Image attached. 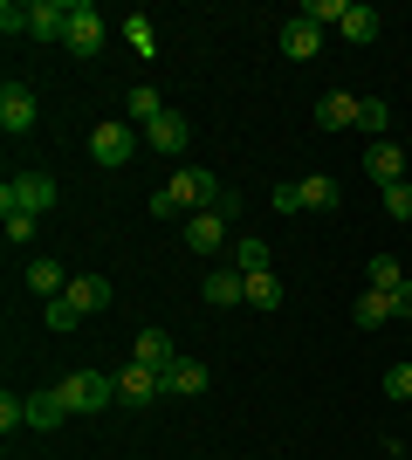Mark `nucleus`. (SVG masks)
I'll list each match as a JSON object with an SVG mask.
<instances>
[{
    "label": "nucleus",
    "instance_id": "5701e85b",
    "mask_svg": "<svg viewBox=\"0 0 412 460\" xmlns=\"http://www.w3.org/2000/svg\"><path fill=\"white\" fill-rule=\"evenodd\" d=\"M124 111H131V124H145V131H152L158 117H165V96H158L152 83H137V90H131V103H124Z\"/></svg>",
    "mask_w": 412,
    "mask_h": 460
},
{
    "label": "nucleus",
    "instance_id": "ddd939ff",
    "mask_svg": "<svg viewBox=\"0 0 412 460\" xmlns=\"http://www.w3.org/2000/svg\"><path fill=\"white\" fill-rule=\"evenodd\" d=\"M316 49H323V28H316V21H302V14L282 21V56L289 62H310Z\"/></svg>",
    "mask_w": 412,
    "mask_h": 460
},
{
    "label": "nucleus",
    "instance_id": "4468645a",
    "mask_svg": "<svg viewBox=\"0 0 412 460\" xmlns=\"http://www.w3.org/2000/svg\"><path fill=\"white\" fill-rule=\"evenodd\" d=\"M199 296H206L214 309H234V303H248V275H241V269H214Z\"/></svg>",
    "mask_w": 412,
    "mask_h": 460
},
{
    "label": "nucleus",
    "instance_id": "4be33fe9",
    "mask_svg": "<svg viewBox=\"0 0 412 460\" xmlns=\"http://www.w3.org/2000/svg\"><path fill=\"white\" fill-rule=\"evenodd\" d=\"M385 316H392V296H385V288H364V296L351 303V323L357 330H378Z\"/></svg>",
    "mask_w": 412,
    "mask_h": 460
},
{
    "label": "nucleus",
    "instance_id": "20e7f679",
    "mask_svg": "<svg viewBox=\"0 0 412 460\" xmlns=\"http://www.w3.org/2000/svg\"><path fill=\"white\" fill-rule=\"evenodd\" d=\"M62 49H69L76 62L103 56V14L90 7V0H69V35H62Z\"/></svg>",
    "mask_w": 412,
    "mask_h": 460
},
{
    "label": "nucleus",
    "instance_id": "c85d7f7f",
    "mask_svg": "<svg viewBox=\"0 0 412 460\" xmlns=\"http://www.w3.org/2000/svg\"><path fill=\"white\" fill-rule=\"evenodd\" d=\"M385 213H392V220H412V186H406V179L385 186Z\"/></svg>",
    "mask_w": 412,
    "mask_h": 460
},
{
    "label": "nucleus",
    "instance_id": "6e6552de",
    "mask_svg": "<svg viewBox=\"0 0 412 460\" xmlns=\"http://www.w3.org/2000/svg\"><path fill=\"white\" fill-rule=\"evenodd\" d=\"M406 145H399V137H372V145H364V172L378 179V186H399V179H406Z\"/></svg>",
    "mask_w": 412,
    "mask_h": 460
},
{
    "label": "nucleus",
    "instance_id": "f03ea898",
    "mask_svg": "<svg viewBox=\"0 0 412 460\" xmlns=\"http://www.w3.org/2000/svg\"><path fill=\"white\" fill-rule=\"evenodd\" d=\"M56 199L62 192H56L48 172H14L7 186H0V213H35L41 220V213H56Z\"/></svg>",
    "mask_w": 412,
    "mask_h": 460
},
{
    "label": "nucleus",
    "instance_id": "7c9ffc66",
    "mask_svg": "<svg viewBox=\"0 0 412 460\" xmlns=\"http://www.w3.org/2000/svg\"><path fill=\"white\" fill-rule=\"evenodd\" d=\"M385 399H412V365H392V371H385Z\"/></svg>",
    "mask_w": 412,
    "mask_h": 460
},
{
    "label": "nucleus",
    "instance_id": "f257e3e1",
    "mask_svg": "<svg viewBox=\"0 0 412 460\" xmlns=\"http://www.w3.org/2000/svg\"><path fill=\"white\" fill-rule=\"evenodd\" d=\"M214 192H220V179L206 172V165H179V172L152 192V213L158 220H193L199 207H214Z\"/></svg>",
    "mask_w": 412,
    "mask_h": 460
},
{
    "label": "nucleus",
    "instance_id": "b1692460",
    "mask_svg": "<svg viewBox=\"0 0 412 460\" xmlns=\"http://www.w3.org/2000/svg\"><path fill=\"white\" fill-rule=\"evenodd\" d=\"M268 261H275L268 241H234V269L241 275H268Z\"/></svg>",
    "mask_w": 412,
    "mask_h": 460
},
{
    "label": "nucleus",
    "instance_id": "f8f14e48",
    "mask_svg": "<svg viewBox=\"0 0 412 460\" xmlns=\"http://www.w3.org/2000/svg\"><path fill=\"white\" fill-rule=\"evenodd\" d=\"M357 117H364V103H357L351 90H330L316 103V124H323V131H357Z\"/></svg>",
    "mask_w": 412,
    "mask_h": 460
},
{
    "label": "nucleus",
    "instance_id": "f704fd0d",
    "mask_svg": "<svg viewBox=\"0 0 412 460\" xmlns=\"http://www.w3.org/2000/svg\"><path fill=\"white\" fill-rule=\"evenodd\" d=\"M275 213H302V186H275Z\"/></svg>",
    "mask_w": 412,
    "mask_h": 460
},
{
    "label": "nucleus",
    "instance_id": "f3484780",
    "mask_svg": "<svg viewBox=\"0 0 412 460\" xmlns=\"http://www.w3.org/2000/svg\"><path fill=\"white\" fill-rule=\"evenodd\" d=\"M131 358H137V365H152V371H165V365H172V358H179V344H172V337H165V330H137Z\"/></svg>",
    "mask_w": 412,
    "mask_h": 460
},
{
    "label": "nucleus",
    "instance_id": "a878e982",
    "mask_svg": "<svg viewBox=\"0 0 412 460\" xmlns=\"http://www.w3.org/2000/svg\"><path fill=\"white\" fill-rule=\"evenodd\" d=\"M344 7H351V0H302L295 14H302V21H316V28H337V21H344Z\"/></svg>",
    "mask_w": 412,
    "mask_h": 460
},
{
    "label": "nucleus",
    "instance_id": "e433bc0d",
    "mask_svg": "<svg viewBox=\"0 0 412 460\" xmlns=\"http://www.w3.org/2000/svg\"><path fill=\"white\" fill-rule=\"evenodd\" d=\"M406 158H412V145H406Z\"/></svg>",
    "mask_w": 412,
    "mask_h": 460
},
{
    "label": "nucleus",
    "instance_id": "0eeeda50",
    "mask_svg": "<svg viewBox=\"0 0 412 460\" xmlns=\"http://www.w3.org/2000/svg\"><path fill=\"white\" fill-rule=\"evenodd\" d=\"M35 117H41V103H35L28 83H7V90H0V131L28 137V131H35Z\"/></svg>",
    "mask_w": 412,
    "mask_h": 460
},
{
    "label": "nucleus",
    "instance_id": "9d476101",
    "mask_svg": "<svg viewBox=\"0 0 412 460\" xmlns=\"http://www.w3.org/2000/svg\"><path fill=\"white\" fill-rule=\"evenodd\" d=\"M158 392H165V378H158L152 365H137V358H131V365L118 371V405H152Z\"/></svg>",
    "mask_w": 412,
    "mask_h": 460
},
{
    "label": "nucleus",
    "instance_id": "9b49d317",
    "mask_svg": "<svg viewBox=\"0 0 412 460\" xmlns=\"http://www.w3.org/2000/svg\"><path fill=\"white\" fill-rule=\"evenodd\" d=\"M28 35L35 41H62L69 35V0H28Z\"/></svg>",
    "mask_w": 412,
    "mask_h": 460
},
{
    "label": "nucleus",
    "instance_id": "7ed1b4c3",
    "mask_svg": "<svg viewBox=\"0 0 412 460\" xmlns=\"http://www.w3.org/2000/svg\"><path fill=\"white\" fill-rule=\"evenodd\" d=\"M56 392H62L69 412H103V405H118V378H110V371H69Z\"/></svg>",
    "mask_w": 412,
    "mask_h": 460
},
{
    "label": "nucleus",
    "instance_id": "dca6fc26",
    "mask_svg": "<svg viewBox=\"0 0 412 460\" xmlns=\"http://www.w3.org/2000/svg\"><path fill=\"white\" fill-rule=\"evenodd\" d=\"M295 186H302V213H337V199H344V186L330 172H310V179H295Z\"/></svg>",
    "mask_w": 412,
    "mask_h": 460
},
{
    "label": "nucleus",
    "instance_id": "393cba45",
    "mask_svg": "<svg viewBox=\"0 0 412 460\" xmlns=\"http://www.w3.org/2000/svg\"><path fill=\"white\" fill-rule=\"evenodd\" d=\"M248 303H255V309H282V282H275V269L248 275Z\"/></svg>",
    "mask_w": 412,
    "mask_h": 460
},
{
    "label": "nucleus",
    "instance_id": "bb28decb",
    "mask_svg": "<svg viewBox=\"0 0 412 460\" xmlns=\"http://www.w3.org/2000/svg\"><path fill=\"white\" fill-rule=\"evenodd\" d=\"M364 275H372V288H399V282H406L392 254H372V269H364Z\"/></svg>",
    "mask_w": 412,
    "mask_h": 460
},
{
    "label": "nucleus",
    "instance_id": "2f4dec72",
    "mask_svg": "<svg viewBox=\"0 0 412 460\" xmlns=\"http://www.w3.org/2000/svg\"><path fill=\"white\" fill-rule=\"evenodd\" d=\"M0 28H7V35H28V0H7V7H0Z\"/></svg>",
    "mask_w": 412,
    "mask_h": 460
},
{
    "label": "nucleus",
    "instance_id": "39448f33",
    "mask_svg": "<svg viewBox=\"0 0 412 460\" xmlns=\"http://www.w3.org/2000/svg\"><path fill=\"white\" fill-rule=\"evenodd\" d=\"M90 158H97L103 172H124L137 158V131L131 124H97V131H90Z\"/></svg>",
    "mask_w": 412,
    "mask_h": 460
},
{
    "label": "nucleus",
    "instance_id": "473e14b6",
    "mask_svg": "<svg viewBox=\"0 0 412 460\" xmlns=\"http://www.w3.org/2000/svg\"><path fill=\"white\" fill-rule=\"evenodd\" d=\"M385 124H392V111H385L378 96H364V117H357V131H385Z\"/></svg>",
    "mask_w": 412,
    "mask_h": 460
},
{
    "label": "nucleus",
    "instance_id": "6ab92c4d",
    "mask_svg": "<svg viewBox=\"0 0 412 460\" xmlns=\"http://www.w3.org/2000/svg\"><path fill=\"white\" fill-rule=\"evenodd\" d=\"M62 420H69L62 392H28V426H35V433H56Z\"/></svg>",
    "mask_w": 412,
    "mask_h": 460
},
{
    "label": "nucleus",
    "instance_id": "2eb2a0df",
    "mask_svg": "<svg viewBox=\"0 0 412 460\" xmlns=\"http://www.w3.org/2000/svg\"><path fill=\"white\" fill-rule=\"evenodd\" d=\"M28 288H35V296H48V303H56V296H69V275H62L56 254H35V261H28Z\"/></svg>",
    "mask_w": 412,
    "mask_h": 460
},
{
    "label": "nucleus",
    "instance_id": "a211bd4d",
    "mask_svg": "<svg viewBox=\"0 0 412 460\" xmlns=\"http://www.w3.org/2000/svg\"><path fill=\"white\" fill-rule=\"evenodd\" d=\"M186 137H193V124H186L179 111H165L152 131H145V145H152V152H186Z\"/></svg>",
    "mask_w": 412,
    "mask_h": 460
},
{
    "label": "nucleus",
    "instance_id": "72a5a7b5",
    "mask_svg": "<svg viewBox=\"0 0 412 460\" xmlns=\"http://www.w3.org/2000/svg\"><path fill=\"white\" fill-rule=\"evenodd\" d=\"M35 234H41L35 213H7V241H35Z\"/></svg>",
    "mask_w": 412,
    "mask_h": 460
},
{
    "label": "nucleus",
    "instance_id": "c9c22d12",
    "mask_svg": "<svg viewBox=\"0 0 412 460\" xmlns=\"http://www.w3.org/2000/svg\"><path fill=\"white\" fill-rule=\"evenodd\" d=\"M392 296V316H412V282H399V288H385Z\"/></svg>",
    "mask_w": 412,
    "mask_h": 460
},
{
    "label": "nucleus",
    "instance_id": "412c9836",
    "mask_svg": "<svg viewBox=\"0 0 412 460\" xmlns=\"http://www.w3.org/2000/svg\"><path fill=\"white\" fill-rule=\"evenodd\" d=\"M69 303H76L83 316H97V309H110V282H103V275H76V282H69Z\"/></svg>",
    "mask_w": 412,
    "mask_h": 460
},
{
    "label": "nucleus",
    "instance_id": "1a4fd4ad",
    "mask_svg": "<svg viewBox=\"0 0 412 460\" xmlns=\"http://www.w3.org/2000/svg\"><path fill=\"white\" fill-rule=\"evenodd\" d=\"M158 378H165V399H199V392L214 385V371L199 365V358H172V365L158 371Z\"/></svg>",
    "mask_w": 412,
    "mask_h": 460
},
{
    "label": "nucleus",
    "instance_id": "aec40b11",
    "mask_svg": "<svg viewBox=\"0 0 412 460\" xmlns=\"http://www.w3.org/2000/svg\"><path fill=\"white\" fill-rule=\"evenodd\" d=\"M337 28H344V41H351V49H364V41H378V7H364V0H351Z\"/></svg>",
    "mask_w": 412,
    "mask_h": 460
},
{
    "label": "nucleus",
    "instance_id": "423d86ee",
    "mask_svg": "<svg viewBox=\"0 0 412 460\" xmlns=\"http://www.w3.org/2000/svg\"><path fill=\"white\" fill-rule=\"evenodd\" d=\"M227 234H234V213L199 207L193 220H186V248H193V254H220V248H227Z\"/></svg>",
    "mask_w": 412,
    "mask_h": 460
},
{
    "label": "nucleus",
    "instance_id": "c756f323",
    "mask_svg": "<svg viewBox=\"0 0 412 460\" xmlns=\"http://www.w3.org/2000/svg\"><path fill=\"white\" fill-rule=\"evenodd\" d=\"M14 426H28V399L7 392V399H0V433H14Z\"/></svg>",
    "mask_w": 412,
    "mask_h": 460
},
{
    "label": "nucleus",
    "instance_id": "cd10ccee",
    "mask_svg": "<svg viewBox=\"0 0 412 460\" xmlns=\"http://www.w3.org/2000/svg\"><path fill=\"white\" fill-rule=\"evenodd\" d=\"M83 323V309L69 303V296H56V303H48V330H76Z\"/></svg>",
    "mask_w": 412,
    "mask_h": 460
}]
</instances>
